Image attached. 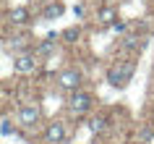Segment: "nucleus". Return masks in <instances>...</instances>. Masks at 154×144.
<instances>
[{
    "instance_id": "nucleus-1",
    "label": "nucleus",
    "mask_w": 154,
    "mask_h": 144,
    "mask_svg": "<svg viewBox=\"0 0 154 144\" xmlns=\"http://www.w3.org/2000/svg\"><path fill=\"white\" fill-rule=\"evenodd\" d=\"M136 73V60H118L115 66H110L107 71V81L112 87H125Z\"/></svg>"
},
{
    "instance_id": "nucleus-2",
    "label": "nucleus",
    "mask_w": 154,
    "mask_h": 144,
    "mask_svg": "<svg viewBox=\"0 0 154 144\" xmlns=\"http://www.w3.org/2000/svg\"><path fill=\"white\" fill-rule=\"evenodd\" d=\"M91 102H94V100H91L89 92H84V89H76V92L71 94V100H68V107H71L73 113H86V110L91 107Z\"/></svg>"
},
{
    "instance_id": "nucleus-3",
    "label": "nucleus",
    "mask_w": 154,
    "mask_h": 144,
    "mask_svg": "<svg viewBox=\"0 0 154 144\" xmlns=\"http://www.w3.org/2000/svg\"><path fill=\"white\" fill-rule=\"evenodd\" d=\"M34 68H37V55H32V53L16 55V60H13V71L16 73H32Z\"/></svg>"
},
{
    "instance_id": "nucleus-4",
    "label": "nucleus",
    "mask_w": 154,
    "mask_h": 144,
    "mask_svg": "<svg viewBox=\"0 0 154 144\" xmlns=\"http://www.w3.org/2000/svg\"><path fill=\"white\" fill-rule=\"evenodd\" d=\"M57 84L63 89H71V92H76L79 89V84H81V73L73 71V68H68V71H63L60 76H57Z\"/></svg>"
},
{
    "instance_id": "nucleus-5",
    "label": "nucleus",
    "mask_w": 154,
    "mask_h": 144,
    "mask_svg": "<svg viewBox=\"0 0 154 144\" xmlns=\"http://www.w3.org/2000/svg\"><path fill=\"white\" fill-rule=\"evenodd\" d=\"M63 139H65V126L63 123H50L47 128H45V142L47 144H63Z\"/></svg>"
},
{
    "instance_id": "nucleus-6",
    "label": "nucleus",
    "mask_w": 154,
    "mask_h": 144,
    "mask_svg": "<svg viewBox=\"0 0 154 144\" xmlns=\"http://www.w3.org/2000/svg\"><path fill=\"white\" fill-rule=\"evenodd\" d=\"M18 120H21V126H34L37 120H39V107L37 105H24L21 107V113H18Z\"/></svg>"
},
{
    "instance_id": "nucleus-7",
    "label": "nucleus",
    "mask_w": 154,
    "mask_h": 144,
    "mask_svg": "<svg viewBox=\"0 0 154 144\" xmlns=\"http://www.w3.org/2000/svg\"><path fill=\"white\" fill-rule=\"evenodd\" d=\"M52 50H55V34H50L47 40H42L37 47H34V55L37 58H47V55H52Z\"/></svg>"
},
{
    "instance_id": "nucleus-8",
    "label": "nucleus",
    "mask_w": 154,
    "mask_h": 144,
    "mask_svg": "<svg viewBox=\"0 0 154 144\" xmlns=\"http://www.w3.org/2000/svg\"><path fill=\"white\" fill-rule=\"evenodd\" d=\"M8 21H11V24H26V21H29V11H26L24 5L11 8L8 11Z\"/></svg>"
},
{
    "instance_id": "nucleus-9",
    "label": "nucleus",
    "mask_w": 154,
    "mask_h": 144,
    "mask_svg": "<svg viewBox=\"0 0 154 144\" xmlns=\"http://www.w3.org/2000/svg\"><path fill=\"white\" fill-rule=\"evenodd\" d=\"M115 16H118V13H115L112 5H102V8H99V13H97L99 24H105V26H112V24H115Z\"/></svg>"
},
{
    "instance_id": "nucleus-10",
    "label": "nucleus",
    "mask_w": 154,
    "mask_h": 144,
    "mask_svg": "<svg viewBox=\"0 0 154 144\" xmlns=\"http://www.w3.org/2000/svg\"><path fill=\"white\" fill-rule=\"evenodd\" d=\"M60 13H63V5H60V3H52V5H47V8L42 11V16H45V18H57Z\"/></svg>"
},
{
    "instance_id": "nucleus-11",
    "label": "nucleus",
    "mask_w": 154,
    "mask_h": 144,
    "mask_svg": "<svg viewBox=\"0 0 154 144\" xmlns=\"http://www.w3.org/2000/svg\"><path fill=\"white\" fill-rule=\"evenodd\" d=\"M8 45L13 47V53H18V55H21V53H24V50L29 47V42H26V37H13V40H11Z\"/></svg>"
},
{
    "instance_id": "nucleus-12",
    "label": "nucleus",
    "mask_w": 154,
    "mask_h": 144,
    "mask_svg": "<svg viewBox=\"0 0 154 144\" xmlns=\"http://www.w3.org/2000/svg\"><path fill=\"white\" fill-rule=\"evenodd\" d=\"M89 126H91V131H94V134H102V131L107 128V118L97 115V118H91V120H89Z\"/></svg>"
},
{
    "instance_id": "nucleus-13",
    "label": "nucleus",
    "mask_w": 154,
    "mask_h": 144,
    "mask_svg": "<svg viewBox=\"0 0 154 144\" xmlns=\"http://www.w3.org/2000/svg\"><path fill=\"white\" fill-rule=\"evenodd\" d=\"M0 134H3V136H11V134H13V126H11V118H8V115H3V120H0Z\"/></svg>"
},
{
    "instance_id": "nucleus-14",
    "label": "nucleus",
    "mask_w": 154,
    "mask_h": 144,
    "mask_svg": "<svg viewBox=\"0 0 154 144\" xmlns=\"http://www.w3.org/2000/svg\"><path fill=\"white\" fill-rule=\"evenodd\" d=\"M79 34H81V32H79V26H71V29H65V32H63V40L65 42H76V40H79Z\"/></svg>"
},
{
    "instance_id": "nucleus-15",
    "label": "nucleus",
    "mask_w": 154,
    "mask_h": 144,
    "mask_svg": "<svg viewBox=\"0 0 154 144\" xmlns=\"http://www.w3.org/2000/svg\"><path fill=\"white\" fill-rule=\"evenodd\" d=\"M123 47L125 50H138V37H133V34L123 37Z\"/></svg>"
},
{
    "instance_id": "nucleus-16",
    "label": "nucleus",
    "mask_w": 154,
    "mask_h": 144,
    "mask_svg": "<svg viewBox=\"0 0 154 144\" xmlns=\"http://www.w3.org/2000/svg\"><path fill=\"white\" fill-rule=\"evenodd\" d=\"M112 29H115V32H125V24H123V21H115Z\"/></svg>"
},
{
    "instance_id": "nucleus-17",
    "label": "nucleus",
    "mask_w": 154,
    "mask_h": 144,
    "mask_svg": "<svg viewBox=\"0 0 154 144\" xmlns=\"http://www.w3.org/2000/svg\"><path fill=\"white\" fill-rule=\"evenodd\" d=\"M102 3H105V0H102Z\"/></svg>"
}]
</instances>
